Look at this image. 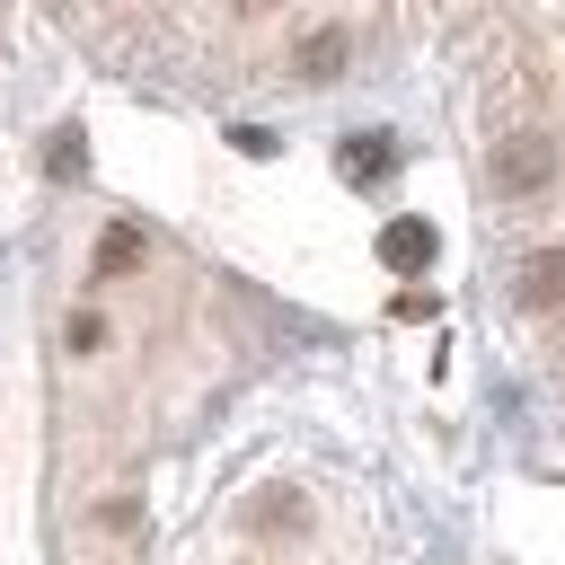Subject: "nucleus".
<instances>
[{"label":"nucleus","mask_w":565,"mask_h":565,"mask_svg":"<svg viewBox=\"0 0 565 565\" xmlns=\"http://www.w3.org/2000/svg\"><path fill=\"white\" fill-rule=\"evenodd\" d=\"M44 168H53L62 185H71V177L88 168V150H79V132H53V150H44Z\"/></svg>","instance_id":"423d86ee"},{"label":"nucleus","mask_w":565,"mask_h":565,"mask_svg":"<svg viewBox=\"0 0 565 565\" xmlns=\"http://www.w3.org/2000/svg\"><path fill=\"white\" fill-rule=\"evenodd\" d=\"M335 168H344V185H380V177L397 168V150H388V132H344Z\"/></svg>","instance_id":"f03ea898"},{"label":"nucleus","mask_w":565,"mask_h":565,"mask_svg":"<svg viewBox=\"0 0 565 565\" xmlns=\"http://www.w3.org/2000/svg\"><path fill=\"white\" fill-rule=\"evenodd\" d=\"M62 344H71V353H106V318H97V309H71Z\"/></svg>","instance_id":"39448f33"},{"label":"nucleus","mask_w":565,"mask_h":565,"mask_svg":"<svg viewBox=\"0 0 565 565\" xmlns=\"http://www.w3.org/2000/svg\"><path fill=\"white\" fill-rule=\"evenodd\" d=\"M132 265H141V230H132V221H115V230H106V247H97V282H115V274H132Z\"/></svg>","instance_id":"20e7f679"},{"label":"nucleus","mask_w":565,"mask_h":565,"mask_svg":"<svg viewBox=\"0 0 565 565\" xmlns=\"http://www.w3.org/2000/svg\"><path fill=\"white\" fill-rule=\"evenodd\" d=\"M380 256H388L397 274H424V265H433V221H388V230H380Z\"/></svg>","instance_id":"7ed1b4c3"},{"label":"nucleus","mask_w":565,"mask_h":565,"mask_svg":"<svg viewBox=\"0 0 565 565\" xmlns=\"http://www.w3.org/2000/svg\"><path fill=\"white\" fill-rule=\"evenodd\" d=\"M291 71H300L309 88L344 79V71H353V26H344V18H318V26H300V35H291Z\"/></svg>","instance_id":"f257e3e1"}]
</instances>
